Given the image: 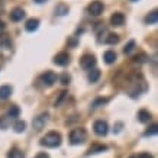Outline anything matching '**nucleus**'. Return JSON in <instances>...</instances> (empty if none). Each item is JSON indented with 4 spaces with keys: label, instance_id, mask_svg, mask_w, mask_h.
Here are the masks:
<instances>
[{
    "label": "nucleus",
    "instance_id": "7ed1b4c3",
    "mask_svg": "<svg viewBox=\"0 0 158 158\" xmlns=\"http://www.w3.org/2000/svg\"><path fill=\"white\" fill-rule=\"evenodd\" d=\"M80 65H81V68H84V70H91V68L96 65V58H94V55H91V54L83 55V58L80 60Z\"/></svg>",
    "mask_w": 158,
    "mask_h": 158
},
{
    "label": "nucleus",
    "instance_id": "f03ea898",
    "mask_svg": "<svg viewBox=\"0 0 158 158\" xmlns=\"http://www.w3.org/2000/svg\"><path fill=\"white\" fill-rule=\"evenodd\" d=\"M87 138V134L86 131L83 129V128H77V129H73L71 134H70V142L73 145H80L83 144Z\"/></svg>",
    "mask_w": 158,
    "mask_h": 158
},
{
    "label": "nucleus",
    "instance_id": "ddd939ff",
    "mask_svg": "<svg viewBox=\"0 0 158 158\" xmlns=\"http://www.w3.org/2000/svg\"><path fill=\"white\" fill-rule=\"evenodd\" d=\"M103 60H105L106 64H113L116 61V52L115 51H106L103 54Z\"/></svg>",
    "mask_w": 158,
    "mask_h": 158
},
{
    "label": "nucleus",
    "instance_id": "9b49d317",
    "mask_svg": "<svg viewBox=\"0 0 158 158\" xmlns=\"http://www.w3.org/2000/svg\"><path fill=\"white\" fill-rule=\"evenodd\" d=\"M39 26V20L38 19H29L28 22H26V25H25V29L28 31V32H34V31H36Z\"/></svg>",
    "mask_w": 158,
    "mask_h": 158
},
{
    "label": "nucleus",
    "instance_id": "2eb2a0df",
    "mask_svg": "<svg viewBox=\"0 0 158 158\" xmlns=\"http://www.w3.org/2000/svg\"><path fill=\"white\" fill-rule=\"evenodd\" d=\"M157 20H158V13L157 12H151L149 15L145 16V23H148V25L157 23Z\"/></svg>",
    "mask_w": 158,
    "mask_h": 158
},
{
    "label": "nucleus",
    "instance_id": "f704fd0d",
    "mask_svg": "<svg viewBox=\"0 0 158 158\" xmlns=\"http://www.w3.org/2000/svg\"><path fill=\"white\" fill-rule=\"evenodd\" d=\"M132 2H136V0H132Z\"/></svg>",
    "mask_w": 158,
    "mask_h": 158
},
{
    "label": "nucleus",
    "instance_id": "4468645a",
    "mask_svg": "<svg viewBox=\"0 0 158 158\" xmlns=\"http://www.w3.org/2000/svg\"><path fill=\"white\" fill-rule=\"evenodd\" d=\"M138 119H139V122L145 123V122H148V120L151 119V113H149L148 110L141 109V110L138 112Z\"/></svg>",
    "mask_w": 158,
    "mask_h": 158
},
{
    "label": "nucleus",
    "instance_id": "72a5a7b5",
    "mask_svg": "<svg viewBox=\"0 0 158 158\" xmlns=\"http://www.w3.org/2000/svg\"><path fill=\"white\" fill-rule=\"evenodd\" d=\"M36 3H44V2H47V0H35Z\"/></svg>",
    "mask_w": 158,
    "mask_h": 158
},
{
    "label": "nucleus",
    "instance_id": "f3484780",
    "mask_svg": "<svg viewBox=\"0 0 158 158\" xmlns=\"http://www.w3.org/2000/svg\"><path fill=\"white\" fill-rule=\"evenodd\" d=\"M13 129H15V132L20 134V132H23V131L26 129V123H25L23 120H16L13 125Z\"/></svg>",
    "mask_w": 158,
    "mask_h": 158
},
{
    "label": "nucleus",
    "instance_id": "dca6fc26",
    "mask_svg": "<svg viewBox=\"0 0 158 158\" xmlns=\"http://www.w3.org/2000/svg\"><path fill=\"white\" fill-rule=\"evenodd\" d=\"M68 13V6L64 5V3H60V5H57V7H55V15H58V16H64V15Z\"/></svg>",
    "mask_w": 158,
    "mask_h": 158
},
{
    "label": "nucleus",
    "instance_id": "4be33fe9",
    "mask_svg": "<svg viewBox=\"0 0 158 158\" xmlns=\"http://www.w3.org/2000/svg\"><path fill=\"white\" fill-rule=\"evenodd\" d=\"M20 113V109L18 107V106H10L9 112H7V115H9V118H18Z\"/></svg>",
    "mask_w": 158,
    "mask_h": 158
},
{
    "label": "nucleus",
    "instance_id": "c756f323",
    "mask_svg": "<svg viewBox=\"0 0 158 158\" xmlns=\"http://www.w3.org/2000/svg\"><path fill=\"white\" fill-rule=\"evenodd\" d=\"M35 158H49V155L48 154H45V152H41V154H38Z\"/></svg>",
    "mask_w": 158,
    "mask_h": 158
},
{
    "label": "nucleus",
    "instance_id": "473e14b6",
    "mask_svg": "<svg viewBox=\"0 0 158 158\" xmlns=\"http://www.w3.org/2000/svg\"><path fill=\"white\" fill-rule=\"evenodd\" d=\"M5 29V23H3V20H0V31H3Z\"/></svg>",
    "mask_w": 158,
    "mask_h": 158
},
{
    "label": "nucleus",
    "instance_id": "412c9836",
    "mask_svg": "<svg viewBox=\"0 0 158 158\" xmlns=\"http://www.w3.org/2000/svg\"><path fill=\"white\" fill-rule=\"evenodd\" d=\"M7 157H9V158H25V155H23V152H22L20 149L13 148L9 152V155H7Z\"/></svg>",
    "mask_w": 158,
    "mask_h": 158
},
{
    "label": "nucleus",
    "instance_id": "7c9ffc66",
    "mask_svg": "<svg viewBox=\"0 0 158 158\" xmlns=\"http://www.w3.org/2000/svg\"><path fill=\"white\" fill-rule=\"evenodd\" d=\"M3 44H9V42H7L6 36H0V45H3Z\"/></svg>",
    "mask_w": 158,
    "mask_h": 158
},
{
    "label": "nucleus",
    "instance_id": "a211bd4d",
    "mask_svg": "<svg viewBox=\"0 0 158 158\" xmlns=\"http://www.w3.org/2000/svg\"><path fill=\"white\" fill-rule=\"evenodd\" d=\"M87 78H89V81L90 83H96L97 80L100 78V71H99V70H93V71L89 73Z\"/></svg>",
    "mask_w": 158,
    "mask_h": 158
},
{
    "label": "nucleus",
    "instance_id": "a878e982",
    "mask_svg": "<svg viewBox=\"0 0 158 158\" xmlns=\"http://www.w3.org/2000/svg\"><path fill=\"white\" fill-rule=\"evenodd\" d=\"M106 102H107V99H103V97H99V99H96V100L93 102V107H97L99 105H105Z\"/></svg>",
    "mask_w": 158,
    "mask_h": 158
},
{
    "label": "nucleus",
    "instance_id": "6ab92c4d",
    "mask_svg": "<svg viewBox=\"0 0 158 158\" xmlns=\"http://www.w3.org/2000/svg\"><path fill=\"white\" fill-rule=\"evenodd\" d=\"M106 147L105 145H94V147H91L90 149H89V155H90V154H99V152H103V151H106Z\"/></svg>",
    "mask_w": 158,
    "mask_h": 158
},
{
    "label": "nucleus",
    "instance_id": "20e7f679",
    "mask_svg": "<svg viewBox=\"0 0 158 158\" xmlns=\"http://www.w3.org/2000/svg\"><path fill=\"white\" fill-rule=\"evenodd\" d=\"M48 122V113H41L39 116H36L32 122V126H34L35 131H42L45 123Z\"/></svg>",
    "mask_w": 158,
    "mask_h": 158
},
{
    "label": "nucleus",
    "instance_id": "393cba45",
    "mask_svg": "<svg viewBox=\"0 0 158 158\" xmlns=\"http://www.w3.org/2000/svg\"><path fill=\"white\" fill-rule=\"evenodd\" d=\"M60 80H61V83L64 84V86H67V84H70V81H71V77L68 76L67 73H64V74L60 77Z\"/></svg>",
    "mask_w": 158,
    "mask_h": 158
},
{
    "label": "nucleus",
    "instance_id": "0eeeda50",
    "mask_svg": "<svg viewBox=\"0 0 158 158\" xmlns=\"http://www.w3.org/2000/svg\"><path fill=\"white\" fill-rule=\"evenodd\" d=\"M93 129H94V132H96L97 135H100V136H105L106 134H107V123H106L105 120H96L94 122V126H93Z\"/></svg>",
    "mask_w": 158,
    "mask_h": 158
},
{
    "label": "nucleus",
    "instance_id": "c85d7f7f",
    "mask_svg": "<svg viewBox=\"0 0 158 158\" xmlns=\"http://www.w3.org/2000/svg\"><path fill=\"white\" fill-rule=\"evenodd\" d=\"M65 94H67L65 91H62L61 94H60V99H58V100L55 102V106H60V103H61V100H62V99H64V97H65Z\"/></svg>",
    "mask_w": 158,
    "mask_h": 158
},
{
    "label": "nucleus",
    "instance_id": "9d476101",
    "mask_svg": "<svg viewBox=\"0 0 158 158\" xmlns=\"http://www.w3.org/2000/svg\"><path fill=\"white\" fill-rule=\"evenodd\" d=\"M25 18V10L20 9V7H16L10 12V20H13V22H19Z\"/></svg>",
    "mask_w": 158,
    "mask_h": 158
},
{
    "label": "nucleus",
    "instance_id": "6e6552de",
    "mask_svg": "<svg viewBox=\"0 0 158 158\" xmlns=\"http://www.w3.org/2000/svg\"><path fill=\"white\" fill-rule=\"evenodd\" d=\"M105 10V6L102 2H93L90 6H89V13L93 15V16H99V15L103 13Z\"/></svg>",
    "mask_w": 158,
    "mask_h": 158
},
{
    "label": "nucleus",
    "instance_id": "b1692460",
    "mask_svg": "<svg viewBox=\"0 0 158 158\" xmlns=\"http://www.w3.org/2000/svg\"><path fill=\"white\" fill-rule=\"evenodd\" d=\"M135 48V41H129L128 42V45H125V48H123V52L125 54H129L132 52V49Z\"/></svg>",
    "mask_w": 158,
    "mask_h": 158
},
{
    "label": "nucleus",
    "instance_id": "2f4dec72",
    "mask_svg": "<svg viewBox=\"0 0 158 158\" xmlns=\"http://www.w3.org/2000/svg\"><path fill=\"white\" fill-rule=\"evenodd\" d=\"M120 128H122V123H116V126H115V129L113 131H115V132H119Z\"/></svg>",
    "mask_w": 158,
    "mask_h": 158
},
{
    "label": "nucleus",
    "instance_id": "39448f33",
    "mask_svg": "<svg viewBox=\"0 0 158 158\" xmlns=\"http://www.w3.org/2000/svg\"><path fill=\"white\" fill-rule=\"evenodd\" d=\"M39 80H41L42 84H45V86H52L54 83L57 81V74L52 71H47L39 77Z\"/></svg>",
    "mask_w": 158,
    "mask_h": 158
},
{
    "label": "nucleus",
    "instance_id": "aec40b11",
    "mask_svg": "<svg viewBox=\"0 0 158 158\" xmlns=\"http://www.w3.org/2000/svg\"><path fill=\"white\" fill-rule=\"evenodd\" d=\"M119 42V36L116 34H109L107 35V38H106V44H109V45H115V44Z\"/></svg>",
    "mask_w": 158,
    "mask_h": 158
},
{
    "label": "nucleus",
    "instance_id": "bb28decb",
    "mask_svg": "<svg viewBox=\"0 0 158 158\" xmlns=\"http://www.w3.org/2000/svg\"><path fill=\"white\" fill-rule=\"evenodd\" d=\"M147 55H145V54H139V55H136V57L134 58V61L135 62H145V60H147Z\"/></svg>",
    "mask_w": 158,
    "mask_h": 158
},
{
    "label": "nucleus",
    "instance_id": "5701e85b",
    "mask_svg": "<svg viewBox=\"0 0 158 158\" xmlns=\"http://www.w3.org/2000/svg\"><path fill=\"white\" fill-rule=\"evenodd\" d=\"M158 132V126L157 125H152V126H151V128H148V129L145 131V136H151V135H155Z\"/></svg>",
    "mask_w": 158,
    "mask_h": 158
},
{
    "label": "nucleus",
    "instance_id": "cd10ccee",
    "mask_svg": "<svg viewBox=\"0 0 158 158\" xmlns=\"http://www.w3.org/2000/svg\"><path fill=\"white\" fill-rule=\"evenodd\" d=\"M132 158H152V155L148 152H142V154H138V155H134Z\"/></svg>",
    "mask_w": 158,
    "mask_h": 158
},
{
    "label": "nucleus",
    "instance_id": "f257e3e1",
    "mask_svg": "<svg viewBox=\"0 0 158 158\" xmlns=\"http://www.w3.org/2000/svg\"><path fill=\"white\" fill-rule=\"evenodd\" d=\"M41 145L48 147V148H55L61 145V135L58 132H49L41 139Z\"/></svg>",
    "mask_w": 158,
    "mask_h": 158
},
{
    "label": "nucleus",
    "instance_id": "f8f14e48",
    "mask_svg": "<svg viewBox=\"0 0 158 158\" xmlns=\"http://www.w3.org/2000/svg\"><path fill=\"white\" fill-rule=\"evenodd\" d=\"M13 93V89L10 86H2L0 87V99H7V97L12 96Z\"/></svg>",
    "mask_w": 158,
    "mask_h": 158
},
{
    "label": "nucleus",
    "instance_id": "1a4fd4ad",
    "mask_svg": "<svg viewBox=\"0 0 158 158\" xmlns=\"http://www.w3.org/2000/svg\"><path fill=\"white\" fill-rule=\"evenodd\" d=\"M110 23H112V26H122L125 23V15L120 13V12L113 13L110 18Z\"/></svg>",
    "mask_w": 158,
    "mask_h": 158
},
{
    "label": "nucleus",
    "instance_id": "423d86ee",
    "mask_svg": "<svg viewBox=\"0 0 158 158\" xmlns=\"http://www.w3.org/2000/svg\"><path fill=\"white\" fill-rule=\"evenodd\" d=\"M54 64H57L60 67H65L70 64V55L67 52H60L54 57Z\"/></svg>",
    "mask_w": 158,
    "mask_h": 158
}]
</instances>
